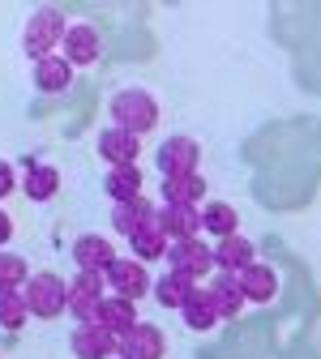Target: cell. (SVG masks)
I'll use <instances>...</instances> for the list:
<instances>
[{"mask_svg": "<svg viewBox=\"0 0 321 359\" xmlns=\"http://www.w3.org/2000/svg\"><path fill=\"white\" fill-rule=\"evenodd\" d=\"M137 321H142V317H137V304H129V299H120V295H103L99 299V312H95V325H103L107 334H116V338H124Z\"/></svg>", "mask_w": 321, "mask_h": 359, "instance_id": "obj_17", "label": "cell"}, {"mask_svg": "<svg viewBox=\"0 0 321 359\" xmlns=\"http://www.w3.org/2000/svg\"><path fill=\"white\" fill-rule=\"evenodd\" d=\"M202 231L214 236V240L236 236V231H240V214H236V205H227V201H206V205H202Z\"/></svg>", "mask_w": 321, "mask_h": 359, "instance_id": "obj_21", "label": "cell"}, {"mask_svg": "<svg viewBox=\"0 0 321 359\" xmlns=\"http://www.w3.org/2000/svg\"><path fill=\"white\" fill-rule=\"evenodd\" d=\"M65 30H69V22H65L60 9H52V5L34 9L30 22H26V34H22V52H26L34 65L48 60V56H56V48L65 43Z\"/></svg>", "mask_w": 321, "mask_h": 359, "instance_id": "obj_2", "label": "cell"}, {"mask_svg": "<svg viewBox=\"0 0 321 359\" xmlns=\"http://www.w3.org/2000/svg\"><path fill=\"white\" fill-rule=\"evenodd\" d=\"M34 86L43 90V95H60V90L73 86V65L65 56H48L34 65Z\"/></svg>", "mask_w": 321, "mask_h": 359, "instance_id": "obj_22", "label": "cell"}, {"mask_svg": "<svg viewBox=\"0 0 321 359\" xmlns=\"http://www.w3.org/2000/svg\"><path fill=\"white\" fill-rule=\"evenodd\" d=\"M159 197H163V205H202L206 201V180L197 171H189V175H163Z\"/></svg>", "mask_w": 321, "mask_h": 359, "instance_id": "obj_18", "label": "cell"}, {"mask_svg": "<svg viewBox=\"0 0 321 359\" xmlns=\"http://www.w3.org/2000/svg\"><path fill=\"white\" fill-rule=\"evenodd\" d=\"M159 231L180 244V240H197L202 236V210L197 205H159Z\"/></svg>", "mask_w": 321, "mask_h": 359, "instance_id": "obj_13", "label": "cell"}, {"mask_svg": "<svg viewBox=\"0 0 321 359\" xmlns=\"http://www.w3.org/2000/svg\"><path fill=\"white\" fill-rule=\"evenodd\" d=\"M253 261H257V252H253V240H244L240 231L214 244V269H218V274H232V278H240V274H244V269H249Z\"/></svg>", "mask_w": 321, "mask_h": 359, "instance_id": "obj_14", "label": "cell"}, {"mask_svg": "<svg viewBox=\"0 0 321 359\" xmlns=\"http://www.w3.org/2000/svg\"><path fill=\"white\" fill-rule=\"evenodd\" d=\"M155 218H159V210H155V205H150V197L142 193V197H133V201H120V205L112 210V227H116V236L133 240L137 231L155 227Z\"/></svg>", "mask_w": 321, "mask_h": 359, "instance_id": "obj_12", "label": "cell"}, {"mask_svg": "<svg viewBox=\"0 0 321 359\" xmlns=\"http://www.w3.org/2000/svg\"><path fill=\"white\" fill-rule=\"evenodd\" d=\"M103 295H107L103 274H81V269H77V278H69V308L65 312H69L77 325H86V321H95Z\"/></svg>", "mask_w": 321, "mask_h": 359, "instance_id": "obj_5", "label": "cell"}, {"mask_svg": "<svg viewBox=\"0 0 321 359\" xmlns=\"http://www.w3.org/2000/svg\"><path fill=\"white\" fill-rule=\"evenodd\" d=\"M167 355V338L159 325L137 321L124 338H120V359H163Z\"/></svg>", "mask_w": 321, "mask_h": 359, "instance_id": "obj_10", "label": "cell"}, {"mask_svg": "<svg viewBox=\"0 0 321 359\" xmlns=\"http://www.w3.org/2000/svg\"><path fill=\"white\" fill-rule=\"evenodd\" d=\"M180 317H185V325H189L193 334L214 330V325H218V312H214V304H210V291H206V287H193V295L185 299V308H180Z\"/></svg>", "mask_w": 321, "mask_h": 359, "instance_id": "obj_23", "label": "cell"}, {"mask_svg": "<svg viewBox=\"0 0 321 359\" xmlns=\"http://www.w3.org/2000/svg\"><path fill=\"white\" fill-rule=\"evenodd\" d=\"M103 193L120 205V201H133V197H142V167L129 163V167H107L103 175Z\"/></svg>", "mask_w": 321, "mask_h": 359, "instance_id": "obj_20", "label": "cell"}, {"mask_svg": "<svg viewBox=\"0 0 321 359\" xmlns=\"http://www.w3.org/2000/svg\"><path fill=\"white\" fill-rule=\"evenodd\" d=\"M22 295H26L30 317H39V321H56V317H65V308H69V283L60 274H52V269L30 274V283L22 287Z\"/></svg>", "mask_w": 321, "mask_h": 359, "instance_id": "obj_3", "label": "cell"}, {"mask_svg": "<svg viewBox=\"0 0 321 359\" xmlns=\"http://www.w3.org/2000/svg\"><path fill=\"white\" fill-rule=\"evenodd\" d=\"M167 248H171V240L159 231V218H155V227H146V231H137L133 240H129V252H133V261H163L167 257Z\"/></svg>", "mask_w": 321, "mask_h": 359, "instance_id": "obj_26", "label": "cell"}, {"mask_svg": "<svg viewBox=\"0 0 321 359\" xmlns=\"http://www.w3.org/2000/svg\"><path fill=\"white\" fill-rule=\"evenodd\" d=\"M99 154L107 158V167H129V163L142 158V137H133V133L107 124V128L99 133Z\"/></svg>", "mask_w": 321, "mask_h": 359, "instance_id": "obj_15", "label": "cell"}, {"mask_svg": "<svg viewBox=\"0 0 321 359\" xmlns=\"http://www.w3.org/2000/svg\"><path fill=\"white\" fill-rule=\"evenodd\" d=\"M30 283V265L22 252H9L0 248V291H22Z\"/></svg>", "mask_w": 321, "mask_h": 359, "instance_id": "obj_27", "label": "cell"}, {"mask_svg": "<svg viewBox=\"0 0 321 359\" xmlns=\"http://www.w3.org/2000/svg\"><path fill=\"white\" fill-rule=\"evenodd\" d=\"M206 291H210V304H214V312H218L223 321H236L240 312H244V291H240V283H236L232 274L210 278V283H206Z\"/></svg>", "mask_w": 321, "mask_h": 359, "instance_id": "obj_19", "label": "cell"}, {"mask_svg": "<svg viewBox=\"0 0 321 359\" xmlns=\"http://www.w3.org/2000/svg\"><path fill=\"white\" fill-rule=\"evenodd\" d=\"M167 261L176 274H185V278H210L214 274V244H202V240H180L167 248Z\"/></svg>", "mask_w": 321, "mask_h": 359, "instance_id": "obj_6", "label": "cell"}, {"mask_svg": "<svg viewBox=\"0 0 321 359\" xmlns=\"http://www.w3.org/2000/svg\"><path fill=\"white\" fill-rule=\"evenodd\" d=\"M103 283L112 287V295H120V299H129V304L146 299V295L155 291V278H150V269H146L142 261H133V257H116V261L107 265Z\"/></svg>", "mask_w": 321, "mask_h": 359, "instance_id": "obj_4", "label": "cell"}, {"mask_svg": "<svg viewBox=\"0 0 321 359\" xmlns=\"http://www.w3.org/2000/svg\"><path fill=\"white\" fill-rule=\"evenodd\" d=\"M73 261H77V269L81 274H107V265L116 261V244L107 240V236H77L73 240Z\"/></svg>", "mask_w": 321, "mask_h": 359, "instance_id": "obj_11", "label": "cell"}, {"mask_svg": "<svg viewBox=\"0 0 321 359\" xmlns=\"http://www.w3.org/2000/svg\"><path fill=\"white\" fill-rule=\"evenodd\" d=\"M22 193H26L30 201H52V197L60 193V171H56V167L34 163V167L22 175Z\"/></svg>", "mask_w": 321, "mask_h": 359, "instance_id": "obj_24", "label": "cell"}, {"mask_svg": "<svg viewBox=\"0 0 321 359\" xmlns=\"http://www.w3.org/2000/svg\"><path fill=\"white\" fill-rule=\"evenodd\" d=\"M193 287H197L193 278L176 274V269H167V274L155 278V299H159L163 308H176V312H180V308H185V299L193 295Z\"/></svg>", "mask_w": 321, "mask_h": 359, "instance_id": "obj_25", "label": "cell"}, {"mask_svg": "<svg viewBox=\"0 0 321 359\" xmlns=\"http://www.w3.org/2000/svg\"><path fill=\"white\" fill-rule=\"evenodd\" d=\"M116 359H120V355H116Z\"/></svg>", "mask_w": 321, "mask_h": 359, "instance_id": "obj_31", "label": "cell"}, {"mask_svg": "<svg viewBox=\"0 0 321 359\" xmlns=\"http://www.w3.org/2000/svg\"><path fill=\"white\" fill-rule=\"evenodd\" d=\"M30 321V308H26V295L22 291H0V330H22Z\"/></svg>", "mask_w": 321, "mask_h": 359, "instance_id": "obj_28", "label": "cell"}, {"mask_svg": "<svg viewBox=\"0 0 321 359\" xmlns=\"http://www.w3.org/2000/svg\"><path fill=\"white\" fill-rule=\"evenodd\" d=\"M236 283L244 291V304H270L274 295H279V269L266 265V261H253Z\"/></svg>", "mask_w": 321, "mask_h": 359, "instance_id": "obj_16", "label": "cell"}, {"mask_svg": "<svg viewBox=\"0 0 321 359\" xmlns=\"http://www.w3.org/2000/svg\"><path fill=\"white\" fill-rule=\"evenodd\" d=\"M13 189H18V171H13V163L0 158V197H9Z\"/></svg>", "mask_w": 321, "mask_h": 359, "instance_id": "obj_29", "label": "cell"}, {"mask_svg": "<svg viewBox=\"0 0 321 359\" xmlns=\"http://www.w3.org/2000/svg\"><path fill=\"white\" fill-rule=\"evenodd\" d=\"M69 346H73V355H77V359H116V355H120V338H116V334H107V330H103V325H95V321L77 325V330H73V338H69Z\"/></svg>", "mask_w": 321, "mask_h": 359, "instance_id": "obj_9", "label": "cell"}, {"mask_svg": "<svg viewBox=\"0 0 321 359\" xmlns=\"http://www.w3.org/2000/svg\"><path fill=\"white\" fill-rule=\"evenodd\" d=\"M60 52H65V60H69L73 69H90V65L103 56V39H99V30L90 26V22H73V26L65 30Z\"/></svg>", "mask_w": 321, "mask_h": 359, "instance_id": "obj_7", "label": "cell"}, {"mask_svg": "<svg viewBox=\"0 0 321 359\" xmlns=\"http://www.w3.org/2000/svg\"><path fill=\"white\" fill-rule=\"evenodd\" d=\"M9 240H13V218L0 210V244H9Z\"/></svg>", "mask_w": 321, "mask_h": 359, "instance_id": "obj_30", "label": "cell"}, {"mask_svg": "<svg viewBox=\"0 0 321 359\" xmlns=\"http://www.w3.org/2000/svg\"><path fill=\"white\" fill-rule=\"evenodd\" d=\"M107 107H112V124L133 133V137H142V133H150L159 124V99L150 95V90H142V86L116 90Z\"/></svg>", "mask_w": 321, "mask_h": 359, "instance_id": "obj_1", "label": "cell"}, {"mask_svg": "<svg viewBox=\"0 0 321 359\" xmlns=\"http://www.w3.org/2000/svg\"><path fill=\"white\" fill-rule=\"evenodd\" d=\"M197 163H202V146L193 137H167L155 154V167L163 175H189V171H197Z\"/></svg>", "mask_w": 321, "mask_h": 359, "instance_id": "obj_8", "label": "cell"}]
</instances>
